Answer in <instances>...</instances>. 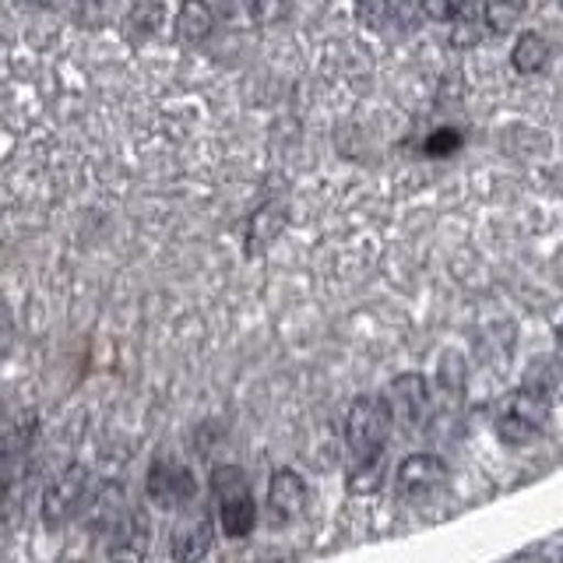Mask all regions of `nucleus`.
Listing matches in <instances>:
<instances>
[{
  "label": "nucleus",
  "mask_w": 563,
  "mask_h": 563,
  "mask_svg": "<svg viewBox=\"0 0 563 563\" xmlns=\"http://www.w3.org/2000/svg\"><path fill=\"white\" fill-rule=\"evenodd\" d=\"M387 401H391V412L401 427H419L422 419L430 412V391H427V380L419 374H401L391 391H387Z\"/></svg>",
  "instance_id": "nucleus-8"
},
{
  "label": "nucleus",
  "mask_w": 563,
  "mask_h": 563,
  "mask_svg": "<svg viewBox=\"0 0 563 563\" xmlns=\"http://www.w3.org/2000/svg\"><path fill=\"white\" fill-rule=\"evenodd\" d=\"M545 422H550V401L536 391H510L493 409L497 437L510 448H521L528 440H536L545 430Z\"/></svg>",
  "instance_id": "nucleus-2"
},
{
  "label": "nucleus",
  "mask_w": 563,
  "mask_h": 563,
  "mask_svg": "<svg viewBox=\"0 0 563 563\" xmlns=\"http://www.w3.org/2000/svg\"><path fill=\"white\" fill-rule=\"evenodd\" d=\"M268 510L275 525H286L307 510V483L292 468H278L268 483Z\"/></svg>",
  "instance_id": "nucleus-9"
},
{
  "label": "nucleus",
  "mask_w": 563,
  "mask_h": 563,
  "mask_svg": "<svg viewBox=\"0 0 563 563\" xmlns=\"http://www.w3.org/2000/svg\"><path fill=\"white\" fill-rule=\"evenodd\" d=\"M510 64H515L518 75H539V70H545V64H550V43H545L539 32L518 35L515 49H510Z\"/></svg>",
  "instance_id": "nucleus-14"
},
{
  "label": "nucleus",
  "mask_w": 563,
  "mask_h": 563,
  "mask_svg": "<svg viewBox=\"0 0 563 563\" xmlns=\"http://www.w3.org/2000/svg\"><path fill=\"white\" fill-rule=\"evenodd\" d=\"M211 29H216V14H211L208 0H180V11H176V40L184 46H198L211 35Z\"/></svg>",
  "instance_id": "nucleus-12"
},
{
  "label": "nucleus",
  "mask_w": 563,
  "mask_h": 563,
  "mask_svg": "<svg viewBox=\"0 0 563 563\" xmlns=\"http://www.w3.org/2000/svg\"><path fill=\"white\" fill-rule=\"evenodd\" d=\"M560 8H563V0H560Z\"/></svg>",
  "instance_id": "nucleus-23"
},
{
  "label": "nucleus",
  "mask_w": 563,
  "mask_h": 563,
  "mask_svg": "<svg viewBox=\"0 0 563 563\" xmlns=\"http://www.w3.org/2000/svg\"><path fill=\"white\" fill-rule=\"evenodd\" d=\"M560 342H563V328H560Z\"/></svg>",
  "instance_id": "nucleus-22"
},
{
  "label": "nucleus",
  "mask_w": 563,
  "mask_h": 563,
  "mask_svg": "<svg viewBox=\"0 0 563 563\" xmlns=\"http://www.w3.org/2000/svg\"><path fill=\"white\" fill-rule=\"evenodd\" d=\"M395 427V412H391V401L380 398V395H363L352 401V409L345 416V444L352 454V479L360 472H374L380 468V454L387 437H391Z\"/></svg>",
  "instance_id": "nucleus-1"
},
{
  "label": "nucleus",
  "mask_w": 563,
  "mask_h": 563,
  "mask_svg": "<svg viewBox=\"0 0 563 563\" xmlns=\"http://www.w3.org/2000/svg\"><path fill=\"white\" fill-rule=\"evenodd\" d=\"M145 489H148L152 504L176 510V507H187L194 500L198 479H194V472L184 462H176V457H155L148 475H145Z\"/></svg>",
  "instance_id": "nucleus-4"
},
{
  "label": "nucleus",
  "mask_w": 563,
  "mask_h": 563,
  "mask_svg": "<svg viewBox=\"0 0 563 563\" xmlns=\"http://www.w3.org/2000/svg\"><path fill=\"white\" fill-rule=\"evenodd\" d=\"M152 542V525L145 515L128 510L113 528H110V560L113 563H141L148 556Z\"/></svg>",
  "instance_id": "nucleus-7"
},
{
  "label": "nucleus",
  "mask_w": 563,
  "mask_h": 563,
  "mask_svg": "<svg viewBox=\"0 0 563 563\" xmlns=\"http://www.w3.org/2000/svg\"><path fill=\"white\" fill-rule=\"evenodd\" d=\"M444 483H448V465L430 451L409 454L395 472V486L401 497H409V500L430 497V493H437Z\"/></svg>",
  "instance_id": "nucleus-6"
},
{
  "label": "nucleus",
  "mask_w": 563,
  "mask_h": 563,
  "mask_svg": "<svg viewBox=\"0 0 563 563\" xmlns=\"http://www.w3.org/2000/svg\"><path fill=\"white\" fill-rule=\"evenodd\" d=\"M211 550V521L205 515H194L180 521V528L173 532V560L180 563H198Z\"/></svg>",
  "instance_id": "nucleus-10"
},
{
  "label": "nucleus",
  "mask_w": 563,
  "mask_h": 563,
  "mask_svg": "<svg viewBox=\"0 0 563 563\" xmlns=\"http://www.w3.org/2000/svg\"><path fill=\"white\" fill-rule=\"evenodd\" d=\"M25 4L43 8V11H57V8H64V4H67V0H25Z\"/></svg>",
  "instance_id": "nucleus-21"
},
{
  "label": "nucleus",
  "mask_w": 563,
  "mask_h": 563,
  "mask_svg": "<svg viewBox=\"0 0 563 563\" xmlns=\"http://www.w3.org/2000/svg\"><path fill=\"white\" fill-rule=\"evenodd\" d=\"M451 43L454 46H475L483 35V25H486V14L479 8V0H457L454 8V18H451Z\"/></svg>",
  "instance_id": "nucleus-13"
},
{
  "label": "nucleus",
  "mask_w": 563,
  "mask_h": 563,
  "mask_svg": "<svg viewBox=\"0 0 563 563\" xmlns=\"http://www.w3.org/2000/svg\"><path fill=\"white\" fill-rule=\"evenodd\" d=\"M282 11H286V0H246V18L254 25H275Z\"/></svg>",
  "instance_id": "nucleus-17"
},
{
  "label": "nucleus",
  "mask_w": 563,
  "mask_h": 563,
  "mask_svg": "<svg viewBox=\"0 0 563 563\" xmlns=\"http://www.w3.org/2000/svg\"><path fill=\"white\" fill-rule=\"evenodd\" d=\"M88 497V472L81 465H70L67 472H60L57 479H53L43 493V521L53 528L67 521L75 510L85 504Z\"/></svg>",
  "instance_id": "nucleus-5"
},
{
  "label": "nucleus",
  "mask_w": 563,
  "mask_h": 563,
  "mask_svg": "<svg viewBox=\"0 0 563 563\" xmlns=\"http://www.w3.org/2000/svg\"><path fill=\"white\" fill-rule=\"evenodd\" d=\"M457 0H422V14L433 18V22H451Z\"/></svg>",
  "instance_id": "nucleus-20"
},
{
  "label": "nucleus",
  "mask_w": 563,
  "mask_h": 563,
  "mask_svg": "<svg viewBox=\"0 0 563 563\" xmlns=\"http://www.w3.org/2000/svg\"><path fill=\"white\" fill-rule=\"evenodd\" d=\"M166 25V4L163 0H131L128 14H123V35L131 43H148Z\"/></svg>",
  "instance_id": "nucleus-11"
},
{
  "label": "nucleus",
  "mask_w": 563,
  "mask_h": 563,
  "mask_svg": "<svg viewBox=\"0 0 563 563\" xmlns=\"http://www.w3.org/2000/svg\"><path fill=\"white\" fill-rule=\"evenodd\" d=\"M356 22H360V29H366V32H384L387 29V22H391V0H356Z\"/></svg>",
  "instance_id": "nucleus-16"
},
{
  "label": "nucleus",
  "mask_w": 563,
  "mask_h": 563,
  "mask_svg": "<svg viewBox=\"0 0 563 563\" xmlns=\"http://www.w3.org/2000/svg\"><path fill=\"white\" fill-rule=\"evenodd\" d=\"M110 11H113V0H78V18L88 29H99L110 22Z\"/></svg>",
  "instance_id": "nucleus-18"
},
{
  "label": "nucleus",
  "mask_w": 563,
  "mask_h": 563,
  "mask_svg": "<svg viewBox=\"0 0 563 563\" xmlns=\"http://www.w3.org/2000/svg\"><path fill=\"white\" fill-rule=\"evenodd\" d=\"M211 483H216V493H219V525L229 539H243L254 532L257 525V504L251 497V489H246V475L240 468H216L211 475Z\"/></svg>",
  "instance_id": "nucleus-3"
},
{
  "label": "nucleus",
  "mask_w": 563,
  "mask_h": 563,
  "mask_svg": "<svg viewBox=\"0 0 563 563\" xmlns=\"http://www.w3.org/2000/svg\"><path fill=\"white\" fill-rule=\"evenodd\" d=\"M457 145H462V134L451 131V128H440V131L430 134L427 152H430V155H448V152H454Z\"/></svg>",
  "instance_id": "nucleus-19"
},
{
  "label": "nucleus",
  "mask_w": 563,
  "mask_h": 563,
  "mask_svg": "<svg viewBox=\"0 0 563 563\" xmlns=\"http://www.w3.org/2000/svg\"><path fill=\"white\" fill-rule=\"evenodd\" d=\"M483 14H486V29L504 35L521 22L525 0H483Z\"/></svg>",
  "instance_id": "nucleus-15"
}]
</instances>
